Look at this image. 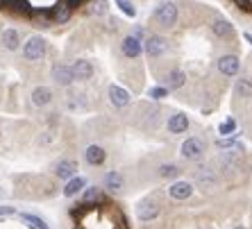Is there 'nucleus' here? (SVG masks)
Returning <instances> with one entry per match:
<instances>
[{"mask_svg": "<svg viewBox=\"0 0 252 229\" xmlns=\"http://www.w3.org/2000/svg\"><path fill=\"white\" fill-rule=\"evenodd\" d=\"M46 55V39L43 36H30L23 46V57L28 61H39Z\"/></svg>", "mask_w": 252, "mask_h": 229, "instance_id": "f257e3e1", "label": "nucleus"}, {"mask_svg": "<svg viewBox=\"0 0 252 229\" xmlns=\"http://www.w3.org/2000/svg\"><path fill=\"white\" fill-rule=\"evenodd\" d=\"M155 21H157L161 28H173L177 23V7L173 2H164V5L157 7L155 12Z\"/></svg>", "mask_w": 252, "mask_h": 229, "instance_id": "f03ea898", "label": "nucleus"}, {"mask_svg": "<svg viewBox=\"0 0 252 229\" xmlns=\"http://www.w3.org/2000/svg\"><path fill=\"white\" fill-rule=\"evenodd\" d=\"M182 157L184 159H191V161H195V159L205 157V141L202 139H198V136H189L187 141L182 143Z\"/></svg>", "mask_w": 252, "mask_h": 229, "instance_id": "7ed1b4c3", "label": "nucleus"}, {"mask_svg": "<svg viewBox=\"0 0 252 229\" xmlns=\"http://www.w3.org/2000/svg\"><path fill=\"white\" fill-rule=\"evenodd\" d=\"M143 50H146L148 57H161V55L168 50V41H166L164 36L153 34V36H148V39H146V43H143Z\"/></svg>", "mask_w": 252, "mask_h": 229, "instance_id": "20e7f679", "label": "nucleus"}, {"mask_svg": "<svg viewBox=\"0 0 252 229\" xmlns=\"http://www.w3.org/2000/svg\"><path fill=\"white\" fill-rule=\"evenodd\" d=\"M77 171H80V166H77L75 159H62V161L55 166V175H57L59 179H64V182L77 177Z\"/></svg>", "mask_w": 252, "mask_h": 229, "instance_id": "39448f33", "label": "nucleus"}, {"mask_svg": "<svg viewBox=\"0 0 252 229\" xmlns=\"http://www.w3.org/2000/svg\"><path fill=\"white\" fill-rule=\"evenodd\" d=\"M216 66H218V71L223 73V75L234 77V75H239L241 61H239V57H236V55H223V57L218 59Z\"/></svg>", "mask_w": 252, "mask_h": 229, "instance_id": "423d86ee", "label": "nucleus"}, {"mask_svg": "<svg viewBox=\"0 0 252 229\" xmlns=\"http://www.w3.org/2000/svg\"><path fill=\"white\" fill-rule=\"evenodd\" d=\"M159 216V204L155 200H143L139 206H136V218L143 220V223H150Z\"/></svg>", "mask_w": 252, "mask_h": 229, "instance_id": "0eeeda50", "label": "nucleus"}, {"mask_svg": "<svg viewBox=\"0 0 252 229\" xmlns=\"http://www.w3.org/2000/svg\"><path fill=\"white\" fill-rule=\"evenodd\" d=\"M195 182H198V186L202 188V191H205V188L211 191V188H216L218 177L211 168H198V171H195Z\"/></svg>", "mask_w": 252, "mask_h": 229, "instance_id": "6e6552de", "label": "nucleus"}, {"mask_svg": "<svg viewBox=\"0 0 252 229\" xmlns=\"http://www.w3.org/2000/svg\"><path fill=\"white\" fill-rule=\"evenodd\" d=\"M121 50H123L125 57L136 59L141 53H143V43H141L139 36H125L123 43H121Z\"/></svg>", "mask_w": 252, "mask_h": 229, "instance_id": "1a4fd4ad", "label": "nucleus"}, {"mask_svg": "<svg viewBox=\"0 0 252 229\" xmlns=\"http://www.w3.org/2000/svg\"><path fill=\"white\" fill-rule=\"evenodd\" d=\"M168 195L173 200H189L193 195V184L191 182H175L168 186Z\"/></svg>", "mask_w": 252, "mask_h": 229, "instance_id": "9d476101", "label": "nucleus"}, {"mask_svg": "<svg viewBox=\"0 0 252 229\" xmlns=\"http://www.w3.org/2000/svg\"><path fill=\"white\" fill-rule=\"evenodd\" d=\"M53 80L59 84V86H68V84L75 82L70 66H66V64H55L53 66Z\"/></svg>", "mask_w": 252, "mask_h": 229, "instance_id": "9b49d317", "label": "nucleus"}, {"mask_svg": "<svg viewBox=\"0 0 252 229\" xmlns=\"http://www.w3.org/2000/svg\"><path fill=\"white\" fill-rule=\"evenodd\" d=\"M70 71H73L75 80L87 82V80H91V75H94V66H91V61H87V59H77L75 64L70 66Z\"/></svg>", "mask_w": 252, "mask_h": 229, "instance_id": "f8f14e48", "label": "nucleus"}, {"mask_svg": "<svg viewBox=\"0 0 252 229\" xmlns=\"http://www.w3.org/2000/svg\"><path fill=\"white\" fill-rule=\"evenodd\" d=\"M129 100H132V98H129V93L123 86H118V84L109 86V102H112L114 107H127Z\"/></svg>", "mask_w": 252, "mask_h": 229, "instance_id": "ddd939ff", "label": "nucleus"}, {"mask_svg": "<svg viewBox=\"0 0 252 229\" xmlns=\"http://www.w3.org/2000/svg\"><path fill=\"white\" fill-rule=\"evenodd\" d=\"M84 159H87L89 166H102V164H105V159H107L105 147H100V145H89L87 150H84Z\"/></svg>", "mask_w": 252, "mask_h": 229, "instance_id": "4468645a", "label": "nucleus"}, {"mask_svg": "<svg viewBox=\"0 0 252 229\" xmlns=\"http://www.w3.org/2000/svg\"><path fill=\"white\" fill-rule=\"evenodd\" d=\"M53 102V91L48 86H36L34 91H32V105L36 107H46Z\"/></svg>", "mask_w": 252, "mask_h": 229, "instance_id": "2eb2a0df", "label": "nucleus"}, {"mask_svg": "<svg viewBox=\"0 0 252 229\" xmlns=\"http://www.w3.org/2000/svg\"><path fill=\"white\" fill-rule=\"evenodd\" d=\"M70 14H73V7L68 5V0H59L57 5L53 7V18L57 23H66L70 18Z\"/></svg>", "mask_w": 252, "mask_h": 229, "instance_id": "dca6fc26", "label": "nucleus"}, {"mask_svg": "<svg viewBox=\"0 0 252 229\" xmlns=\"http://www.w3.org/2000/svg\"><path fill=\"white\" fill-rule=\"evenodd\" d=\"M211 29H214V34L220 36V39H232V36H234V28H232V23H229V21H225V18L214 21Z\"/></svg>", "mask_w": 252, "mask_h": 229, "instance_id": "f3484780", "label": "nucleus"}, {"mask_svg": "<svg viewBox=\"0 0 252 229\" xmlns=\"http://www.w3.org/2000/svg\"><path fill=\"white\" fill-rule=\"evenodd\" d=\"M84 188H87V179L84 177H73V179H68L64 186V195L66 198H75L77 193H82Z\"/></svg>", "mask_w": 252, "mask_h": 229, "instance_id": "a211bd4d", "label": "nucleus"}, {"mask_svg": "<svg viewBox=\"0 0 252 229\" xmlns=\"http://www.w3.org/2000/svg\"><path fill=\"white\" fill-rule=\"evenodd\" d=\"M105 188L107 191H112V193L123 191V175H121L118 171H109L105 175Z\"/></svg>", "mask_w": 252, "mask_h": 229, "instance_id": "6ab92c4d", "label": "nucleus"}, {"mask_svg": "<svg viewBox=\"0 0 252 229\" xmlns=\"http://www.w3.org/2000/svg\"><path fill=\"white\" fill-rule=\"evenodd\" d=\"M187 127H189V118L184 116V114L170 116V120H168V132L170 134H182V132H187Z\"/></svg>", "mask_w": 252, "mask_h": 229, "instance_id": "aec40b11", "label": "nucleus"}, {"mask_svg": "<svg viewBox=\"0 0 252 229\" xmlns=\"http://www.w3.org/2000/svg\"><path fill=\"white\" fill-rule=\"evenodd\" d=\"M2 46L7 48V50H18V46H21V34H18L14 28H7L5 32H2Z\"/></svg>", "mask_w": 252, "mask_h": 229, "instance_id": "412c9836", "label": "nucleus"}, {"mask_svg": "<svg viewBox=\"0 0 252 229\" xmlns=\"http://www.w3.org/2000/svg\"><path fill=\"white\" fill-rule=\"evenodd\" d=\"M187 82V75L182 71H170L166 75V88H182Z\"/></svg>", "mask_w": 252, "mask_h": 229, "instance_id": "4be33fe9", "label": "nucleus"}, {"mask_svg": "<svg viewBox=\"0 0 252 229\" xmlns=\"http://www.w3.org/2000/svg\"><path fill=\"white\" fill-rule=\"evenodd\" d=\"M2 5H5L7 9H12V12H21V14L32 12V7H30L28 0H2Z\"/></svg>", "mask_w": 252, "mask_h": 229, "instance_id": "5701e85b", "label": "nucleus"}, {"mask_svg": "<svg viewBox=\"0 0 252 229\" xmlns=\"http://www.w3.org/2000/svg\"><path fill=\"white\" fill-rule=\"evenodd\" d=\"M236 95H241V98H252V80L250 77L236 80Z\"/></svg>", "mask_w": 252, "mask_h": 229, "instance_id": "b1692460", "label": "nucleus"}, {"mask_svg": "<svg viewBox=\"0 0 252 229\" xmlns=\"http://www.w3.org/2000/svg\"><path fill=\"white\" fill-rule=\"evenodd\" d=\"M21 220H23V223H28L30 229H50L46 225V220H43V218L32 216V213H21Z\"/></svg>", "mask_w": 252, "mask_h": 229, "instance_id": "393cba45", "label": "nucleus"}, {"mask_svg": "<svg viewBox=\"0 0 252 229\" xmlns=\"http://www.w3.org/2000/svg\"><path fill=\"white\" fill-rule=\"evenodd\" d=\"M180 172L182 171H180V166H175V164H164L159 168V175L164 177V179H175Z\"/></svg>", "mask_w": 252, "mask_h": 229, "instance_id": "a878e982", "label": "nucleus"}, {"mask_svg": "<svg viewBox=\"0 0 252 229\" xmlns=\"http://www.w3.org/2000/svg\"><path fill=\"white\" fill-rule=\"evenodd\" d=\"M82 200H84V204H89V202H100V200H102V191H100V188H95V186L87 188V191H84V195H82Z\"/></svg>", "mask_w": 252, "mask_h": 229, "instance_id": "bb28decb", "label": "nucleus"}, {"mask_svg": "<svg viewBox=\"0 0 252 229\" xmlns=\"http://www.w3.org/2000/svg\"><path fill=\"white\" fill-rule=\"evenodd\" d=\"M116 5L121 7V12L125 14V16H129V18H134L136 16V7L129 2V0H116Z\"/></svg>", "mask_w": 252, "mask_h": 229, "instance_id": "cd10ccee", "label": "nucleus"}, {"mask_svg": "<svg viewBox=\"0 0 252 229\" xmlns=\"http://www.w3.org/2000/svg\"><path fill=\"white\" fill-rule=\"evenodd\" d=\"M234 129H236V120H234V118H227L225 123H220L218 132H220L223 136H232V134H234Z\"/></svg>", "mask_w": 252, "mask_h": 229, "instance_id": "c85d7f7f", "label": "nucleus"}, {"mask_svg": "<svg viewBox=\"0 0 252 229\" xmlns=\"http://www.w3.org/2000/svg\"><path fill=\"white\" fill-rule=\"evenodd\" d=\"M107 12V0H94L91 2V9H89V14H105Z\"/></svg>", "mask_w": 252, "mask_h": 229, "instance_id": "c756f323", "label": "nucleus"}, {"mask_svg": "<svg viewBox=\"0 0 252 229\" xmlns=\"http://www.w3.org/2000/svg\"><path fill=\"white\" fill-rule=\"evenodd\" d=\"M166 95H168V88H166V86L150 88V98H153V100H161V98H166Z\"/></svg>", "mask_w": 252, "mask_h": 229, "instance_id": "7c9ffc66", "label": "nucleus"}, {"mask_svg": "<svg viewBox=\"0 0 252 229\" xmlns=\"http://www.w3.org/2000/svg\"><path fill=\"white\" fill-rule=\"evenodd\" d=\"M12 213H16V209H14V206H7V204L0 206V218H7V216H12Z\"/></svg>", "mask_w": 252, "mask_h": 229, "instance_id": "2f4dec72", "label": "nucleus"}, {"mask_svg": "<svg viewBox=\"0 0 252 229\" xmlns=\"http://www.w3.org/2000/svg\"><path fill=\"white\" fill-rule=\"evenodd\" d=\"M84 2H87V0H68V5L73 7V9H75V7H80V5H84Z\"/></svg>", "mask_w": 252, "mask_h": 229, "instance_id": "473e14b6", "label": "nucleus"}, {"mask_svg": "<svg viewBox=\"0 0 252 229\" xmlns=\"http://www.w3.org/2000/svg\"><path fill=\"white\" fill-rule=\"evenodd\" d=\"M243 36H246V41H248V43H250V46H252V34H243Z\"/></svg>", "mask_w": 252, "mask_h": 229, "instance_id": "72a5a7b5", "label": "nucleus"}, {"mask_svg": "<svg viewBox=\"0 0 252 229\" xmlns=\"http://www.w3.org/2000/svg\"><path fill=\"white\" fill-rule=\"evenodd\" d=\"M234 229H246V227H243V225H239V227H234Z\"/></svg>", "mask_w": 252, "mask_h": 229, "instance_id": "f704fd0d", "label": "nucleus"}]
</instances>
